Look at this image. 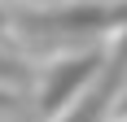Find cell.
<instances>
[{
  "instance_id": "cell-4",
  "label": "cell",
  "mask_w": 127,
  "mask_h": 122,
  "mask_svg": "<svg viewBox=\"0 0 127 122\" xmlns=\"http://www.w3.org/2000/svg\"><path fill=\"white\" fill-rule=\"evenodd\" d=\"M0 83L22 87V83H26V65H18L13 57H4V52H0Z\"/></svg>"
},
{
  "instance_id": "cell-1",
  "label": "cell",
  "mask_w": 127,
  "mask_h": 122,
  "mask_svg": "<svg viewBox=\"0 0 127 122\" xmlns=\"http://www.w3.org/2000/svg\"><path fill=\"white\" fill-rule=\"evenodd\" d=\"M101 61H105L101 48H88V52H75V57H62L53 65H44L39 87H35V118L39 122H57L83 96V87L92 83V74L101 70Z\"/></svg>"
},
{
  "instance_id": "cell-3",
  "label": "cell",
  "mask_w": 127,
  "mask_h": 122,
  "mask_svg": "<svg viewBox=\"0 0 127 122\" xmlns=\"http://www.w3.org/2000/svg\"><path fill=\"white\" fill-rule=\"evenodd\" d=\"M123 92H127V31H123V39H118V48L101 61V70L92 74V83L83 87V96H79L57 122H105Z\"/></svg>"
},
{
  "instance_id": "cell-5",
  "label": "cell",
  "mask_w": 127,
  "mask_h": 122,
  "mask_svg": "<svg viewBox=\"0 0 127 122\" xmlns=\"http://www.w3.org/2000/svg\"><path fill=\"white\" fill-rule=\"evenodd\" d=\"M118 109H123V113H127V92H123V105H118Z\"/></svg>"
},
{
  "instance_id": "cell-2",
  "label": "cell",
  "mask_w": 127,
  "mask_h": 122,
  "mask_svg": "<svg viewBox=\"0 0 127 122\" xmlns=\"http://www.w3.org/2000/svg\"><path fill=\"white\" fill-rule=\"evenodd\" d=\"M22 31L35 35H53V39H88L101 31H118L127 26V4L105 9V4H75V9H44V13H26L18 18Z\"/></svg>"
}]
</instances>
